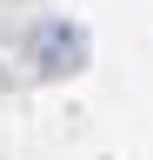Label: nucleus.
<instances>
[{
	"label": "nucleus",
	"mask_w": 153,
	"mask_h": 160,
	"mask_svg": "<svg viewBox=\"0 0 153 160\" xmlns=\"http://www.w3.org/2000/svg\"><path fill=\"white\" fill-rule=\"evenodd\" d=\"M33 60H40V73H73V67L87 60L80 27H67V20H47V27L33 33Z\"/></svg>",
	"instance_id": "1"
}]
</instances>
